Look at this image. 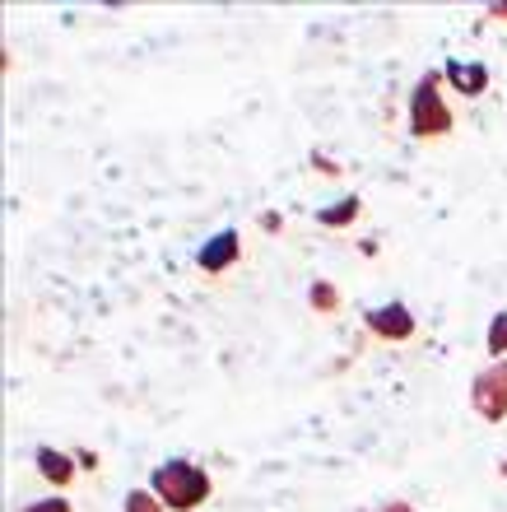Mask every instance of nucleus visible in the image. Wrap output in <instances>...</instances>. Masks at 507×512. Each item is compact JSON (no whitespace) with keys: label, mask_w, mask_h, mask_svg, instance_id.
Segmentation results:
<instances>
[{"label":"nucleus","mask_w":507,"mask_h":512,"mask_svg":"<svg viewBox=\"0 0 507 512\" xmlns=\"http://www.w3.org/2000/svg\"><path fill=\"white\" fill-rule=\"evenodd\" d=\"M373 331H382V336H405V331H410V317H405V308H382V312H373Z\"/></svg>","instance_id":"nucleus-6"},{"label":"nucleus","mask_w":507,"mask_h":512,"mask_svg":"<svg viewBox=\"0 0 507 512\" xmlns=\"http://www.w3.org/2000/svg\"><path fill=\"white\" fill-rule=\"evenodd\" d=\"M28 512H70V503L66 499H47V503H38V508H28Z\"/></svg>","instance_id":"nucleus-8"},{"label":"nucleus","mask_w":507,"mask_h":512,"mask_svg":"<svg viewBox=\"0 0 507 512\" xmlns=\"http://www.w3.org/2000/svg\"><path fill=\"white\" fill-rule=\"evenodd\" d=\"M154 489H159V499L168 503V508L187 512V508H196V503H205V494H210V480H205V471H196V466L168 461V466L154 475Z\"/></svg>","instance_id":"nucleus-1"},{"label":"nucleus","mask_w":507,"mask_h":512,"mask_svg":"<svg viewBox=\"0 0 507 512\" xmlns=\"http://www.w3.org/2000/svg\"><path fill=\"white\" fill-rule=\"evenodd\" d=\"M126 503H131V508H126V512H159V508H154V499H149V494H131V499H126Z\"/></svg>","instance_id":"nucleus-7"},{"label":"nucleus","mask_w":507,"mask_h":512,"mask_svg":"<svg viewBox=\"0 0 507 512\" xmlns=\"http://www.w3.org/2000/svg\"><path fill=\"white\" fill-rule=\"evenodd\" d=\"M447 80H452L461 94H480L489 75H484V66H456L452 61V66H447Z\"/></svg>","instance_id":"nucleus-4"},{"label":"nucleus","mask_w":507,"mask_h":512,"mask_svg":"<svg viewBox=\"0 0 507 512\" xmlns=\"http://www.w3.org/2000/svg\"><path fill=\"white\" fill-rule=\"evenodd\" d=\"M233 256H238V238H233V233H219V238H210V247H205L201 266L205 270H219V266H228Z\"/></svg>","instance_id":"nucleus-3"},{"label":"nucleus","mask_w":507,"mask_h":512,"mask_svg":"<svg viewBox=\"0 0 507 512\" xmlns=\"http://www.w3.org/2000/svg\"><path fill=\"white\" fill-rule=\"evenodd\" d=\"M38 466H42V475H47V480H56V485H66L70 475V457H61V452H52V447H42L38 452Z\"/></svg>","instance_id":"nucleus-5"},{"label":"nucleus","mask_w":507,"mask_h":512,"mask_svg":"<svg viewBox=\"0 0 507 512\" xmlns=\"http://www.w3.org/2000/svg\"><path fill=\"white\" fill-rule=\"evenodd\" d=\"M452 126V117L438 108V98H433V84H424L419 94H414V131L419 135H438Z\"/></svg>","instance_id":"nucleus-2"}]
</instances>
